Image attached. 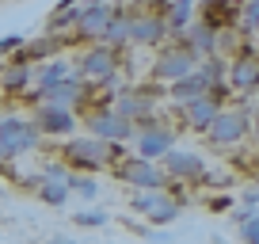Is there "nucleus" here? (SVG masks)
Wrapping results in <instances>:
<instances>
[{"label": "nucleus", "mask_w": 259, "mask_h": 244, "mask_svg": "<svg viewBox=\"0 0 259 244\" xmlns=\"http://www.w3.org/2000/svg\"><path fill=\"white\" fill-rule=\"evenodd\" d=\"M61 160L73 172H96L107 164H118V141H99V138H73L61 145Z\"/></svg>", "instance_id": "nucleus-1"}, {"label": "nucleus", "mask_w": 259, "mask_h": 244, "mask_svg": "<svg viewBox=\"0 0 259 244\" xmlns=\"http://www.w3.org/2000/svg\"><path fill=\"white\" fill-rule=\"evenodd\" d=\"M198 61H202V57L194 54V50L183 42V34H179L176 42H168V46H160V50H156V61H153V80H156V84H171V80H179V76L194 73V69H198Z\"/></svg>", "instance_id": "nucleus-2"}, {"label": "nucleus", "mask_w": 259, "mask_h": 244, "mask_svg": "<svg viewBox=\"0 0 259 244\" xmlns=\"http://www.w3.org/2000/svg\"><path fill=\"white\" fill-rule=\"evenodd\" d=\"M248 134H251V107L233 103V107H221L218 111V118L210 122L206 138H210L213 145H240Z\"/></svg>", "instance_id": "nucleus-3"}, {"label": "nucleus", "mask_w": 259, "mask_h": 244, "mask_svg": "<svg viewBox=\"0 0 259 244\" xmlns=\"http://www.w3.org/2000/svg\"><path fill=\"white\" fill-rule=\"evenodd\" d=\"M114 176L134 191H164L168 187L164 168L156 160H149V156H122V160L114 164Z\"/></svg>", "instance_id": "nucleus-4"}, {"label": "nucleus", "mask_w": 259, "mask_h": 244, "mask_svg": "<svg viewBox=\"0 0 259 244\" xmlns=\"http://www.w3.org/2000/svg\"><path fill=\"white\" fill-rule=\"evenodd\" d=\"M160 168L164 176H168V183H187V187H202V183H210V168H206V160L198 153H183V149H168V153L160 156Z\"/></svg>", "instance_id": "nucleus-5"}, {"label": "nucleus", "mask_w": 259, "mask_h": 244, "mask_svg": "<svg viewBox=\"0 0 259 244\" xmlns=\"http://www.w3.org/2000/svg\"><path fill=\"white\" fill-rule=\"evenodd\" d=\"M130 206H134L138 214H145L149 225H171V221L179 218V210H183V202H179L168 187L164 191H138Z\"/></svg>", "instance_id": "nucleus-6"}, {"label": "nucleus", "mask_w": 259, "mask_h": 244, "mask_svg": "<svg viewBox=\"0 0 259 244\" xmlns=\"http://www.w3.org/2000/svg\"><path fill=\"white\" fill-rule=\"evenodd\" d=\"M38 145V126L23 118H0V160H12V156L27 153V149Z\"/></svg>", "instance_id": "nucleus-7"}, {"label": "nucleus", "mask_w": 259, "mask_h": 244, "mask_svg": "<svg viewBox=\"0 0 259 244\" xmlns=\"http://www.w3.org/2000/svg\"><path fill=\"white\" fill-rule=\"evenodd\" d=\"M141 134H138V156H164L168 149H176V130H171L168 122H156V118H145L138 122Z\"/></svg>", "instance_id": "nucleus-8"}, {"label": "nucleus", "mask_w": 259, "mask_h": 244, "mask_svg": "<svg viewBox=\"0 0 259 244\" xmlns=\"http://www.w3.org/2000/svg\"><path fill=\"white\" fill-rule=\"evenodd\" d=\"M229 88L236 96H251L259 92V61H255V50H244L240 57H233V65H229Z\"/></svg>", "instance_id": "nucleus-9"}, {"label": "nucleus", "mask_w": 259, "mask_h": 244, "mask_svg": "<svg viewBox=\"0 0 259 244\" xmlns=\"http://www.w3.org/2000/svg\"><path fill=\"white\" fill-rule=\"evenodd\" d=\"M88 126H92V138H99V141H126V138H134V122H126L118 111H92L88 114Z\"/></svg>", "instance_id": "nucleus-10"}, {"label": "nucleus", "mask_w": 259, "mask_h": 244, "mask_svg": "<svg viewBox=\"0 0 259 244\" xmlns=\"http://www.w3.org/2000/svg\"><path fill=\"white\" fill-rule=\"evenodd\" d=\"M34 126H38V134H54V138H61V134H69L76 126V118H73L69 107L38 103V107H34Z\"/></svg>", "instance_id": "nucleus-11"}, {"label": "nucleus", "mask_w": 259, "mask_h": 244, "mask_svg": "<svg viewBox=\"0 0 259 244\" xmlns=\"http://www.w3.org/2000/svg\"><path fill=\"white\" fill-rule=\"evenodd\" d=\"M114 50L111 46H96V50H88L84 54V61H80V73H84V80H96V84H107V80H114Z\"/></svg>", "instance_id": "nucleus-12"}, {"label": "nucleus", "mask_w": 259, "mask_h": 244, "mask_svg": "<svg viewBox=\"0 0 259 244\" xmlns=\"http://www.w3.org/2000/svg\"><path fill=\"white\" fill-rule=\"evenodd\" d=\"M218 111H221V103L206 92V96H198L194 103H187L183 107V122H187V130H194V134H206L210 130V122L218 118Z\"/></svg>", "instance_id": "nucleus-13"}, {"label": "nucleus", "mask_w": 259, "mask_h": 244, "mask_svg": "<svg viewBox=\"0 0 259 244\" xmlns=\"http://www.w3.org/2000/svg\"><path fill=\"white\" fill-rule=\"evenodd\" d=\"M134 19V31H130V38L134 42H145V46H160L164 38H168V19H160V16H130Z\"/></svg>", "instance_id": "nucleus-14"}, {"label": "nucleus", "mask_w": 259, "mask_h": 244, "mask_svg": "<svg viewBox=\"0 0 259 244\" xmlns=\"http://www.w3.org/2000/svg\"><path fill=\"white\" fill-rule=\"evenodd\" d=\"M206 92H210V80H206V76L198 73V69H194V73H187V76H179V80H171V84H168V96L176 99L179 107L194 103V99H198V96H206Z\"/></svg>", "instance_id": "nucleus-15"}, {"label": "nucleus", "mask_w": 259, "mask_h": 244, "mask_svg": "<svg viewBox=\"0 0 259 244\" xmlns=\"http://www.w3.org/2000/svg\"><path fill=\"white\" fill-rule=\"evenodd\" d=\"M183 42L194 50L198 57H210V54H218V31H213L206 19H194V23H187V34H183Z\"/></svg>", "instance_id": "nucleus-16"}, {"label": "nucleus", "mask_w": 259, "mask_h": 244, "mask_svg": "<svg viewBox=\"0 0 259 244\" xmlns=\"http://www.w3.org/2000/svg\"><path fill=\"white\" fill-rule=\"evenodd\" d=\"M80 96H84V84L76 76L54 84V88H38V103H54V107H73V103H80Z\"/></svg>", "instance_id": "nucleus-17"}, {"label": "nucleus", "mask_w": 259, "mask_h": 244, "mask_svg": "<svg viewBox=\"0 0 259 244\" xmlns=\"http://www.w3.org/2000/svg\"><path fill=\"white\" fill-rule=\"evenodd\" d=\"M202 19L213 31H225V27H233L236 19H240V4H236V0H206Z\"/></svg>", "instance_id": "nucleus-18"}, {"label": "nucleus", "mask_w": 259, "mask_h": 244, "mask_svg": "<svg viewBox=\"0 0 259 244\" xmlns=\"http://www.w3.org/2000/svg\"><path fill=\"white\" fill-rule=\"evenodd\" d=\"M107 19H111V12H107V4H88V8L76 16V31L84 34V38H92V34H103Z\"/></svg>", "instance_id": "nucleus-19"}, {"label": "nucleus", "mask_w": 259, "mask_h": 244, "mask_svg": "<svg viewBox=\"0 0 259 244\" xmlns=\"http://www.w3.org/2000/svg\"><path fill=\"white\" fill-rule=\"evenodd\" d=\"M130 31H134V19L122 16V12H111V19H107V27H103V38L118 46V42H130Z\"/></svg>", "instance_id": "nucleus-20"}, {"label": "nucleus", "mask_w": 259, "mask_h": 244, "mask_svg": "<svg viewBox=\"0 0 259 244\" xmlns=\"http://www.w3.org/2000/svg\"><path fill=\"white\" fill-rule=\"evenodd\" d=\"M38 198L46 206H65L69 202V183H57V179H38Z\"/></svg>", "instance_id": "nucleus-21"}, {"label": "nucleus", "mask_w": 259, "mask_h": 244, "mask_svg": "<svg viewBox=\"0 0 259 244\" xmlns=\"http://www.w3.org/2000/svg\"><path fill=\"white\" fill-rule=\"evenodd\" d=\"M27 76H31V73H27V65H19V61H16V65L4 69V76H0V88H4V92H23Z\"/></svg>", "instance_id": "nucleus-22"}, {"label": "nucleus", "mask_w": 259, "mask_h": 244, "mask_svg": "<svg viewBox=\"0 0 259 244\" xmlns=\"http://www.w3.org/2000/svg\"><path fill=\"white\" fill-rule=\"evenodd\" d=\"M69 76H73V69L65 65V61H54L50 69H42V73H38V88H54V84L69 80Z\"/></svg>", "instance_id": "nucleus-23"}, {"label": "nucleus", "mask_w": 259, "mask_h": 244, "mask_svg": "<svg viewBox=\"0 0 259 244\" xmlns=\"http://www.w3.org/2000/svg\"><path fill=\"white\" fill-rule=\"evenodd\" d=\"M236 225H240V240L244 244H259V214H240L236 218Z\"/></svg>", "instance_id": "nucleus-24"}, {"label": "nucleus", "mask_w": 259, "mask_h": 244, "mask_svg": "<svg viewBox=\"0 0 259 244\" xmlns=\"http://www.w3.org/2000/svg\"><path fill=\"white\" fill-rule=\"evenodd\" d=\"M191 4H183V0H176V4H171V12H168V31L176 34V31H183L187 23H191Z\"/></svg>", "instance_id": "nucleus-25"}, {"label": "nucleus", "mask_w": 259, "mask_h": 244, "mask_svg": "<svg viewBox=\"0 0 259 244\" xmlns=\"http://www.w3.org/2000/svg\"><path fill=\"white\" fill-rule=\"evenodd\" d=\"M240 23H244V34L259 31V0H240Z\"/></svg>", "instance_id": "nucleus-26"}, {"label": "nucleus", "mask_w": 259, "mask_h": 244, "mask_svg": "<svg viewBox=\"0 0 259 244\" xmlns=\"http://www.w3.org/2000/svg\"><path fill=\"white\" fill-rule=\"evenodd\" d=\"M73 187H76V195H80V198H96L99 195V183L88 176V172H84V176H73Z\"/></svg>", "instance_id": "nucleus-27"}, {"label": "nucleus", "mask_w": 259, "mask_h": 244, "mask_svg": "<svg viewBox=\"0 0 259 244\" xmlns=\"http://www.w3.org/2000/svg\"><path fill=\"white\" fill-rule=\"evenodd\" d=\"M73 221H76V225H84V229H99V225H107V214L103 210H80Z\"/></svg>", "instance_id": "nucleus-28"}, {"label": "nucleus", "mask_w": 259, "mask_h": 244, "mask_svg": "<svg viewBox=\"0 0 259 244\" xmlns=\"http://www.w3.org/2000/svg\"><path fill=\"white\" fill-rule=\"evenodd\" d=\"M23 46V38L19 34H8V38H0V54H12V50H19Z\"/></svg>", "instance_id": "nucleus-29"}, {"label": "nucleus", "mask_w": 259, "mask_h": 244, "mask_svg": "<svg viewBox=\"0 0 259 244\" xmlns=\"http://www.w3.org/2000/svg\"><path fill=\"white\" fill-rule=\"evenodd\" d=\"M240 202H244V214H251V210L259 206V191H244V198H240Z\"/></svg>", "instance_id": "nucleus-30"}, {"label": "nucleus", "mask_w": 259, "mask_h": 244, "mask_svg": "<svg viewBox=\"0 0 259 244\" xmlns=\"http://www.w3.org/2000/svg\"><path fill=\"white\" fill-rule=\"evenodd\" d=\"M210 210L218 214V210H229V198L225 195H218V198H210Z\"/></svg>", "instance_id": "nucleus-31"}, {"label": "nucleus", "mask_w": 259, "mask_h": 244, "mask_svg": "<svg viewBox=\"0 0 259 244\" xmlns=\"http://www.w3.org/2000/svg\"><path fill=\"white\" fill-rule=\"evenodd\" d=\"M251 138L259 141V111H251Z\"/></svg>", "instance_id": "nucleus-32"}, {"label": "nucleus", "mask_w": 259, "mask_h": 244, "mask_svg": "<svg viewBox=\"0 0 259 244\" xmlns=\"http://www.w3.org/2000/svg\"><path fill=\"white\" fill-rule=\"evenodd\" d=\"M50 244H76V240H50Z\"/></svg>", "instance_id": "nucleus-33"}, {"label": "nucleus", "mask_w": 259, "mask_h": 244, "mask_svg": "<svg viewBox=\"0 0 259 244\" xmlns=\"http://www.w3.org/2000/svg\"><path fill=\"white\" fill-rule=\"evenodd\" d=\"M255 61H259V50H255Z\"/></svg>", "instance_id": "nucleus-34"}, {"label": "nucleus", "mask_w": 259, "mask_h": 244, "mask_svg": "<svg viewBox=\"0 0 259 244\" xmlns=\"http://www.w3.org/2000/svg\"><path fill=\"white\" fill-rule=\"evenodd\" d=\"M183 4H191V0H183Z\"/></svg>", "instance_id": "nucleus-35"}]
</instances>
